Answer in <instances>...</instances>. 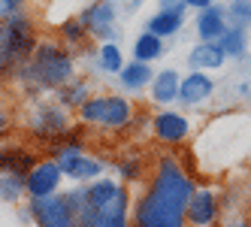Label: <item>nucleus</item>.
<instances>
[{
  "label": "nucleus",
  "instance_id": "nucleus-1",
  "mask_svg": "<svg viewBox=\"0 0 251 227\" xmlns=\"http://www.w3.org/2000/svg\"><path fill=\"white\" fill-rule=\"evenodd\" d=\"M194 182L178 164V158H160L149 188L133 203V224L136 227H185L188 200L194 194Z\"/></svg>",
  "mask_w": 251,
  "mask_h": 227
},
{
  "label": "nucleus",
  "instance_id": "nucleus-2",
  "mask_svg": "<svg viewBox=\"0 0 251 227\" xmlns=\"http://www.w3.org/2000/svg\"><path fill=\"white\" fill-rule=\"evenodd\" d=\"M76 227H127L130 197L127 188L115 179H94L85 188H73L61 194Z\"/></svg>",
  "mask_w": 251,
  "mask_h": 227
},
{
  "label": "nucleus",
  "instance_id": "nucleus-3",
  "mask_svg": "<svg viewBox=\"0 0 251 227\" xmlns=\"http://www.w3.org/2000/svg\"><path fill=\"white\" fill-rule=\"evenodd\" d=\"M76 67H73V55L67 51V46L43 40L37 43L33 55L27 58V64L19 70V79L25 85V91L30 94H46V91H61L70 79H76Z\"/></svg>",
  "mask_w": 251,
  "mask_h": 227
},
{
  "label": "nucleus",
  "instance_id": "nucleus-4",
  "mask_svg": "<svg viewBox=\"0 0 251 227\" xmlns=\"http://www.w3.org/2000/svg\"><path fill=\"white\" fill-rule=\"evenodd\" d=\"M37 49V27L25 12H15L0 22V79L19 76V70Z\"/></svg>",
  "mask_w": 251,
  "mask_h": 227
},
{
  "label": "nucleus",
  "instance_id": "nucleus-5",
  "mask_svg": "<svg viewBox=\"0 0 251 227\" xmlns=\"http://www.w3.org/2000/svg\"><path fill=\"white\" fill-rule=\"evenodd\" d=\"M79 22L85 25V30L97 37L100 43H115L118 40V30H115V22H118V3L115 0H94L91 6H85Z\"/></svg>",
  "mask_w": 251,
  "mask_h": 227
},
{
  "label": "nucleus",
  "instance_id": "nucleus-6",
  "mask_svg": "<svg viewBox=\"0 0 251 227\" xmlns=\"http://www.w3.org/2000/svg\"><path fill=\"white\" fill-rule=\"evenodd\" d=\"M64 170L58 167L55 158L49 161H37L27 176H25V191L30 200H40V197H51V194H61V185H64Z\"/></svg>",
  "mask_w": 251,
  "mask_h": 227
},
{
  "label": "nucleus",
  "instance_id": "nucleus-7",
  "mask_svg": "<svg viewBox=\"0 0 251 227\" xmlns=\"http://www.w3.org/2000/svg\"><path fill=\"white\" fill-rule=\"evenodd\" d=\"M70 121H67V112L64 106H55V103H43V106H37L30 112V130L37 133L40 139H58L67 133Z\"/></svg>",
  "mask_w": 251,
  "mask_h": 227
},
{
  "label": "nucleus",
  "instance_id": "nucleus-8",
  "mask_svg": "<svg viewBox=\"0 0 251 227\" xmlns=\"http://www.w3.org/2000/svg\"><path fill=\"white\" fill-rule=\"evenodd\" d=\"M151 133L154 139H160L164 146H178V143H185L188 133H191V121L185 112H176V109H164V112H157L151 118Z\"/></svg>",
  "mask_w": 251,
  "mask_h": 227
},
{
  "label": "nucleus",
  "instance_id": "nucleus-9",
  "mask_svg": "<svg viewBox=\"0 0 251 227\" xmlns=\"http://www.w3.org/2000/svg\"><path fill=\"white\" fill-rule=\"evenodd\" d=\"M30 215L40 227H76L73 215L64 203L61 194H51V197H40V200H30Z\"/></svg>",
  "mask_w": 251,
  "mask_h": 227
},
{
  "label": "nucleus",
  "instance_id": "nucleus-10",
  "mask_svg": "<svg viewBox=\"0 0 251 227\" xmlns=\"http://www.w3.org/2000/svg\"><path fill=\"white\" fill-rule=\"evenodd\" d=\"M218 197H215L212 188H194V194L188 200V224L191 227H212L215 221H218Z\"/></svg>",
  "mask_w": 251,
  "mask_h": 227
},
{
  "label": "nucleus",
  "instance_id": "nucleus-11",
  "mask_svg": "<svg viewBox=\"0 0 251 227\" xmlns=\"http://www.w3.org/2000/svg\"><path fill=\"white\" fill-rule=\"evenodd\" d=\"M212 94H215V82H212L209 73L191 70V73L182 76V85H178V103H182V106H200Z\"/></svg>",
  "mask_w": 251,
  "mask_h": 227
},
{
  "label": "nucleus",
  "instance_id": "nucleus-12",
  "mask_svg": "<svg viewBox=\"0 0 251 227\" xmlns=\"http://www.w3.org/2000/svg\"><path fill=\"white\" fill-rule=\"evenodd\" d=\"M197 37H200V43H218L224 37V30L230 27L227 22V9L221 3H212L206 9L197 12Z\"/></svg>",
  "mask_w": 251,
  "mask_h": 227
},
{
  "label": "nucleus",
  "instance_id": "nucleus-13",
  "mask_svg": "<svg viewBox=\"0 0 251 227\" xmlns=\"http://www.w3.org/2000/svg\"><path fill=\"white\" fill-rule=\"evenodd\" d=\"M178 85H182V76H178L176 67H164L157 70L151 85H149V97L157 106H170V103L178 100Z\"/></svg>",
  "mask_w": 251,
  "mask_h": 227
},
{
  "label": "nucleus",
  "instance_id": "nucleus-14",
  "mask_svg": "<svg viewBox=\"0 0 251 227\" xmlns=\"http://www.w3.org/2000/svg\"><path fill=\"white\" fill-rule=\"evenodd\" d=\"M133 106L130 100H124L121 94H106L103 103V118H100V127H109V130H121L133 121Z\"/></svg>",
  "mask_w": 251,
  "mask_h": 227
},
{
  "label": "nucleus",
  "instance_id": "nucleus-15",
  "mask_svg": "<svg viewBox=\"0 0 251 227\" xmlns=\"http://www.w3.org/2000/svg\"><path fill=\"white\" fill-rule=\"evenodd\" d=\"M227 61V55L221 51L218 43H197L188 51V67L197 70V73H212V70H221Z\"/></svg>",
  "mask_w": 251,
  "mask_h": 227
},
{
  "label": "nucleus",
  "instance_id": "nucleus-16",
  "mask_svg": "<svg viewBox=\"0 0 251 227\" xmlns=\"http://www.w3.org/2000/svg\"><path fill=\"white\" fill-rule=\"evenodd\" d=\"M185 12H188L185 6L182 9H157L151 19L146 22V30L154 33V37H160V40L176 37V33L185 27Z\"/></svg>",
  "mask_w": 251,
  "mask_h": 227
},
{
  "label": "nucleus",
  "instance_id": "nucleus-17",
  "mask_svg": "<svg viewBox=\"0 0 251 227\" xmlns=\"http://www.w3.org/2000/svg\"><path fill=\"white\" fill-rule=\"evenodd\" d=\"M151 79H154V70L149 64H142V61H127L121 67V73H118V85L124 91H130V94L149 88Z\"/></svg>",
  "mask_w": 251,
  "mask_h": 227
},
{
  "label": "nucleus",
  "instance_id": "nucleus-18",
  "mask_svg": "<svg viewBox=\"0 0 251 227\" xmlns=\"http://www.w3.org/2000/svg\"><path fill=\"white\" fill-rule=\"evenodd\" d=\"M218 46H221V51L227 55V61H230V58H242V55H248V27H242V25H230V27L224 30V37L218 40Z\"/></svg>",
  "mask_w": 251,
  "mask_h": 227
},
{
  "label": "nucleus",
  "instance_id": "nucleus-19",
  "mask_svg": "<svg viewBox=\"0 0 251 227\" xmlns=\"http://www.w3.org/2000/svg\"><path fill=\"white\" fill-rule=\"evenodd\" d=\"M33 164H37L33 154L25 151V149H15V146L0 149V176H3V173H22V176H27V170Z\"/></svg>",
  "mask_w": 251,
  "mask_h": 227
},
{
  "label": "nucleus",
  "instance_id": "nucleus-20",
  "mask_svg": "<svg viewBox=\"0 0 251 227\" xmlns=\"http://www.w3.org/2000/svg\"><path fill=\"white\" fill-rule=\"evenodd\" d=\"M124 64H127V61H124V51H121L118 43H100L97 46V70H100V73L118 76Z\"/></svg>",
  "mask_w": 251,
  "mask_h": 227
},
{
  "label": "nucleus",
  "instance_id": "nucleus-21",
  "mask_svg": "<svg viewBox=\"0 0 251 227\" xmlns=\"http://www.w3.org/2000/svg\"><path fill=\"white\" fill-rule=\"evenodd\" d=\"M160 55H164V40L154 37V33L142 30L139 37L133 40V61H142V64H154Z\"/></svg>",
  "mask_w": 251,
  "mask_h": 227
},
{
  "label": "nucleus",
  "instance_id": "nucleus-22",
  "mask_svg": "<svg viewBox=\"0 0 251 227\" xmlns=\"http://www.w3.org/2000/svg\"><path fill=\"white\" fill-rule=\"evenodd\" d=\"M58 100L64 109H79L82 103L88 100V82L85 79H70L64 88L58 91Z\"/></svg>",
  "mask_w": 251,
  "mask_h": 227
},
{
  "label": "nucleus",
  "instance_id": "nucleus-23",
  "mask_svg": "<svg viewBox=\"0 0 251 227\" xmlns=\"http://www.w3.org/2000/svg\"><path fill=\"white\" fill-rule=\"evenodd\" d=\"M22 194H27L25 191V176L22 173H3V176H0V200L15 203Z\"/></svg>",
  "mask_w": 251,
  "mask_h": 227
},
{
  "label": "nucleus",
  "instance_id": "nucleus-24",
  "mask_svg": "<svg viewBox=\"0 0 251 227\" xmlns=\"http://www.w3.org/2000/svg\"><path fill=\"white\" fill-rule=\"evenodd\" d=\"M58 37H61L67 46H82L85 37H88V30H85V25H82L79 19H67V22L58 27Z\"/></svg>",
  "mask_w": 251,
  "mask_h": 227
},
{
  "label": "nucleus",
  "instance_id": "nucleus-25",
  "mask_svg": "<svg viewBox=\"0 0 251 227\" xmlns=\"http://www.w3.org/2000/svg\"><path fill=\"white\" fill-rule=\"evenodd\" d=\"M224 9H227L230 25H242V27L251 25V0H227Z\"/></svg>",
  "mask_w": 251,
  "mask_h": 227
},
{
  "label": "nucleus",
  "instance_id": "nucleus-26",
  "mask_svg": "<svg viewBox=\"0 0 251 227\" xmlns=\"http://www.w3.org/2000/svg\"><path fill=\"white\" fill-rule=\"evenodd\" d=\"M118 173H121V179H127V182H139L142 179V161L139 158H124L118 164Z\"/></svg>",
  "mask_w": 251,
  "mask_h": 227
},
{
  "label": "nucleus",
  "instance_id": "nucleus-27",
  "mask_svg": "<svg viewBox=\"0 0 251 227\" xmlns=\"http://www.w3.org/2000/svg\"><path fill=\"white\" fill-rule=\"evenodd\" d=\"M22 6H25V0H0V22L9 19V15H15Z\"/></svg>",
  "mask_w": 251,
  "mask_h": 227
},
{
  "label": "nucleus",
  "instance_id": "nucleus-28",
  "mask_svg": "<svg viewBox=\"0 0 251 227\" xmlns=\"http://www.w3.org/2000/svg\"><path fill=\"white\" fill-rule=\"evenodd\" d=\"M115 3H118L124 12H127V15H133V12H136L142 3H146V0H115Z\"/></svg>",
  "mask_w": 251,
  "mask_h": 227
},
{
  "label": "nucleus",
  "instance_id": "nucleus-29",
  "mask_svg": "<svg viewBox=\"0 0 251 227\" xmlns=\"http://www.w3.org/2000/svg\"><path fill=\"white\" fill-rule=\"evenodd\" d=\"M182 3H185L188 9H197V12H200V9H206V6H212V3H218V0H182Z\"/></svg>",
  "mask_w": 251,
  "mask_h": 227
},
{
  "label": "nucleus",
  "instance_id": "nucleus-30",
  "mask_svg": "<svg viewBox=\"0 0 251 227\" xmlns=\"http://www.w3.org/2000/svg\"><path fill=\"white\" fill-rule=\"evenodd\" d=\"M182 6H185L182 0H160V6H157V9H182ZM185 9H188V6H185Z\"/></svg>",
  "mask_w": 251,
  "mask_h": 227
},
{
  "label": "nucleus",
  "instance_id": "nucleus-31",
  "mask_svg": "<svg viewBox=\"0 0 251 227\" xmlns=\"http://www.w3.org/2000/svg\"><path fill=\"white\" fill-rule=\"evenodd\" d=\"M6 130H9V115H6V112H0V136H3Z\"/></svg>",
  "mask_w": 251,
  "mask_h": 227
},
{
  "label": "nucleus",
  "instance_id": "nucleus-32",
  "mask_svg": "<svg viewBox=\"0 0 251 227\" xmlns=\"http://www.w3.org/2000/svg\"><path fill=\"white\" fill-rule=\"evenodd\" d=\"M224 227H251V224H248V221H242V218H236V221H227Z\"/></svg>",
  "mask_w": 251,
  "mask_h": 227
}]
</instances>
